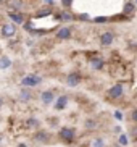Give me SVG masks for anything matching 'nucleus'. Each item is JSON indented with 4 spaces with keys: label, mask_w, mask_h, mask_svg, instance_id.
Instances as JSON below:
<instances>
[{
    "label": "nucleus",
    "mask_w": 137,
    "mask_h": 147,
    "mask_svg": "<svg viewBox=\"0 0 137 147\" xmlns=\"http://www.w3.org/2000/svg\"><path fill=\"white\" fill-rule=\"evenodd\" d=\"M47 3L48 5H53V0H47Z\"/></svg>",
    "instance_id": "obj_28"
},
{
    "label": "nucleus",
    "mask_w": 137,
    "mask_h": 147,
    "mask_svg": "<svg viewBox=\"0 0 137 147\" xmlns=\"http://www.w3.org/2000/svg\"><path fill=\"white\" fill-rule=\"evenodd\" d=\"M94 147H103V139H95L94 141Z\"/></svg>",
    "instance_id": "obj_20"
},
{
    "label": "nucleus",
    "mask_w": 137,
    "mask_h": 147,
    "mask_svg": "<svg viewBox=\"0 0 137 147\" xmlns=\"http://www.w3.org/2000/svg\"><path fill=\"white\" fill-rule=\"evenodd\" d=\"M105 21H107V18L105 16H97L95 18V23H105Z\"/></svg>",
    "instance_id": "obj_21"
},
{
    "label": "nucleus",
    "mask_w": 137,
    "mask_h": 147,
    "mask_svg": "<svg viewBox=\"0 0 137 147\" xmlns=\"http://www.w3.org/2000/svg\"><path fill=\"white\" fill-rule=\"evenodd\" d=\"M24 29L31 31V23H26V24H24Z\"/></svg>",
    "instance_id": "obj_26"
},
{
    "label": "nucleus",
    "mask_w": 137,
    "mask_h": 147,
    "mask_svg": "<svg viewBox=\"0 0 137 147\" xmlns=\"http://www.w3.org/2000/svg\"><path fill=\"white\" fill-rule=\"evenodd\" d=\"M8 16L11 18V20L16 23V24H23V23H24V16H23L21 13H18V11H10Z\"/></svg>",
    "instance_id": "obj_8"
},
{
    "label": "nucleus",
    "mask_w": 137,
    "mask_h": 147,
    "mask_svg": "<svg viewBox=\"0 0 137 147\" xmlns=\"http://www.w3.org/2000/svg\"><path fill=\"white\" fill-rule=\"evenodd\" d=\"M132 120L137 121V110H134V112H132Z\"/></svg>",
    "instance_id": "obj_25"
},
{
    "label": "nucleus",
    "mask_w": 137,
    "mask_h": 147,
    "mask_svg": "<svg viewBox=\"0 0 137 147\" xmlns=\"http://www.w3.org/2000/svg\"><path fill=\"white\" fill-rule=\"evenodd\" d=\"M66 104H68V97H66V95H61V97H58V100H56L55 108L56 110H63V108L66 107Z\"/></svg>",
    "instance_id": "obj_10"
},
{
    "label": "nucleus",
    "mask_w": 137,
    "mask_h": 147,
    "mask_svg": "<svg viewBox=\"0 0 137 147\" xmlns=\"http://www.w3.org/2000/svg\"><path fill=\"white\" fill-rule=\"evenodd\" d=\"M19 99H21L23 102H26V100H29V99H31L29 91H21V94H19Z\"/></svg>",
    "instance_id": "obj_16"
},
{
    "label": "nucleus",
    "mask_w": 137,
    "mask_h": 147,
    "mask_svg": "<svg viewBox=\"0 0 137 147\" xmlns=\"http://www.w3.org/2000/svg\"><path fill=\"white\" fill-rule=\"evenodd\" d=\"M37 125H39V123H37L36 118H29V120L26 121V126H28V128H36Z\"/></svg>",
    "instance_id": "obj_15"
},
{
    "label": "nucleus",
    "mask_w": 137,
    "mask_h": 147,
    "mask_svg": "<svg viewBox=\"0 0 137 147\" xmlns=\"http://www.w3.org/2000/svg\"><path fill=\"white\" fill-rule=\"evenodd\" d=\"M79 82H81V76H79L77 73L68 74V78H66V84H68L69 87H76Z\"/></svg>",
    "instance_id": "obj_5"
},
{
    "label": "nucleus",
    "mask_w": 137,
    "mask_h": 147,
    "mask_svg": "<svg viewBox=\"0 0 137 147\" xmlns=\"http://www.w3.org/2000/svg\"><path fill=\"white\" fill-rule=\"evenodd\" d=\"M40 99H42V102L45 105L52 104V100H53V92H52V91H44L42 95H40Z\"/></svg>",
    "instance_id": "obj_9"
},
{
    "label": "nucleus",
    "mask_w": 137,
    "mask_h": 147,
    "mask_svg": "<svg viewBox=\"0 0 137 147\" xmlns=\"http://www.w3.org/2000/svg\"><path fill=\"white\" fill-rule=\"evenodd\" d=\"M10 65H11V60H10L8 57H2L0 58V69H7Z\"/></svg>",
    "instance_id": "obj_12"
},
{
    "label": "nucleus",
    "mask_w": 137,
    "mask_h": 147,
    "mask_svg": "<svg viewBox=\"0 0 137 147\" xmlns=\"http://www.w3.org/2000/svg\"><path fill=\"white\" fill-rule=\"evenodd\" d=\"M103 65H105V61H103L102 58H97V57H95V58H92V60H90V66H92V68H95V69L103 68Z\"/></svg>",
    "instance_id": "obj_11"
},
{
    "label": "nucleus",
    "mask_w": 137,
    "mask_h": 147,
    "mask_svg": "<svg viewBox=\"0 0 137 147\" xmlns=\"http://www.w3.org/2000/svg\"><path fill=\"white\" fill-rule=\"evenodd\" d=\"M115 147H123V146H115Z\"/></svg>",
    "instance_id": "obj_30"
},
{
    "label": "nucleus",
    "mask_w": 137,
    "mask_h": 147,
    "mask_svg": "<svg viewBox=\"0 0 137 147\" xmlns=\"http://www.w3.org/2000/svg\"><path fill=\"white\" fill-rule=\"evenodd\" d=\"M126 142H128V138H126V136H121V138H120V144H121V146H126Z\"/></svg>",
    "instance_id": "obj_22"
},
{
    "label": "nucleus",
    "mask_w": 137,
    "mask_h": 147,
    "mask_svg": "<svg viewBox=\"0 0 137 147\" xmlns=\"http://www.w3.org/2000/svg\"><path fill=\"white\" fill-rule=\"evenodd\" d=\"M60 138L63 141H66V142H71L74 139V129H71V128H63V129H60Z\"/></svg>",
    "instance_id": "obj_3"
},
{
    "label": "nucleus",
    "mask_w": 137,
    "mask_h": 147,
    "mask_svg": "<svg viewBox=\"0 0 137 147\" xmlns=\"http://www.w3.org/2000/svg\"><path fill=\"white\" fill-rule=\"evenodd\" d=\"M15 32H16L15 23H7V24L2 26V34H3L5 37H11V36H15Z\"/></svg>",
    "instance_id": "obj_2"
},
{
    "label": "nucleus",
    "mask_w": 137,
    "mask_h": 147,
    "mask_svg": "<svg viewBox=\"0 0 137 147\" xmlns=\"http://www.w3.org/2000/svg\"><path fill=\"white\" fill-rule=\"evenodd\" d=\"M56 37H58L60 40L69 39V37H71V29H69V28H60L58 32H56Z\"/></svg>",
    "instance_id": "obj_7"
},
{
    "label": "nucleus",
    "mask_w": 137,
    "mask_h": 147,
    "mask_svg": "<svg viewBox=\"0 0 137 147\" xmlns=\"http://www.w3.org/2000/svg\"><path fill=\"white\" fill-rule=\"evenodd\" d=\"M61 3H63L64 8H69V7L73 5V0H61Z\"/></svg>",
    "instance_id": "obj_19"
},
{
    "label": "nucleus",
    "mask_w": 137,
    "mask_h": 147,
    "mask_svg": "<svg viewBox=\"0 0 137 147\" xmlns=\"http://www.w3.org/2000/svg\"><path fill=\"white\" fill-rule=\"evenodd\" d=\"M18 147H28V146H26V144H19Z\"/></svg>",
    "instance_id": "obj_29"
},
{
    "label": "nucleus",
    "mask_w": 137,
    "mask_h": 147,
    "mask_svg": "<svg viewBox=\"0 0 137 147\" xmlns=\"http://www.w3.org/2000/svg\"><path fill=\"white\" fill-rule=\"evenodd\" d=\"M113 40H115L113 32H103V34L100 36V44H102V45H111Z\"/></svg>",
    "instance_id": "obj_6"
},
{
    "label": "nucleus",
    "mask_w": 137,
    "mask_h": 147,
    "mask_svg": "<svg viewBox=\"0 0 137 147\" xmlns=\"http://www.w3.org/2000/svg\"><path fill=\"white\" fill-rule=\"evenodd\" d=\"M136 2H137V0H136Z\"/></svg>",
    "instance_id": "obj_31"
},
{
    "label": "nucleus",
    "mask_w": 137,
    "mask_h": 147,
    "mask_svg": "<svg viewBox=\"0 0 137 147\" xmlns=\"http://www.w3.org/2000/svg\"><path fill=\"white\" fill-rule=\"evenodd\" d=\"M79 18H81V20H89V16H87L86 13H82V15H81V16H79Z\"/></svg>",
    "instance_id": "obj_27"
},
{
    "label": "nucleus",
    "mask_w": 137,
    "mask_h": 147,
    "mask_svg": "<svg viewBox=\"0 0 137 147\" xmlns=\"http://www.w3.org/2000/svg\"><path fill=\"white\" fill-rule=\"evenodd\" d=\"M132 11H134V3H126L124 13H132Z\"/></svg>",
    "instance_id": "obj_18"
},
{
    "label": "nucleus",
    "mask_w": 137,
    "mask_h": 147,
    "mask_svg": "<svg viewBox=\"0 0 137 147\" xmlns=\"http://www.w3.org/2000/svg\"><path fill=\"white\" fill-rule=\"evenodd\" d=\"M50 13H52L50 8H42V10L37 11V18H44V16H47V15H50Z\"/></svg>",
    "instance_id": "obj_14"
},
{
    "label": "nucleus",
    "mask_w": 137,
    "mask_h": 147,
    "mask_svg": "<svg viewBox=\"0 0 137 147\" xmlns=\"http://www.w3.org/2000/svg\"><path fill=\"white\" fill-rule=\"evenodd\" d=\"M115 117L118 118V120H123V113H121V112H118V110H116V112H115Z\"/></svg>",
    "instance_id": "obj_23"
},
{
    "label": "nucleus",
    "mask_w": 137,
    "mask_h": 147,
    "mask_svg": "<svg viewBox=\"0 0 137 147\" xmlns=\"http://www.w3.org/2000/svg\"><path fill=\"white\" fill-rule=\"evenodd\" d=\"M61 20H64V21H71L73 20V15L71 13H68V11H64V13H61Z\"/></svg>",
    "instance_id": "obj_17"
},
{
    "label": "nucleus",
    "mask_w": 137,
    "mask_h": 147,
    "mask_svg": "<svg viewBox=\"0 0 137 147\" xmlns=\"http://www.w3.org/2000/svg\"><path fill=\"white\" fill-rule=\"evenodd\" d=\"M40 76H37V74H28V76H24V78L21 79V84L26 87H34L37 86V84H40Z\"/></svg>",
    "instance_id": "obj_1"
},
{
    "label": "nucleus",
    "mask_w": 137,
    "mask_h": 147,
    "mask_svg": "<svg viewBox=\"0 0 137 147\" xmlns=\"http://www.w3.org/2000/svg\"><path fill=\"white\" fill-rule=\"evenodd\" d=\"M86 126H87V128H94V126H95V123H94V121H87V123H86Z\"/></svg>",
    "instance_id": "obj_24"
},
{
    "label": "nucleus",
    "mask_w": 137,
    "mask_h": 147,
    "mask_svg": "<svg viewBox=\"0 0 137 147\" xmlns=\"http://www.w3.org/2000/svg\"><path fill=\"white\" fill-rule=\"evenodd\" d=\"M36 139L40 141V142H47L48 139H50V136H48L47 133H37V134H36Z\"/></svg>",
    "instance_id": "obj_13"
},
{
    "label": "nucleus",
    "mask_w": 137,
    "mask_h": 147,
    "mask_svg": "<svg viewBox=\"0 0 137 147\" xmlns=\"http://www.w3.org/2000/svg\"><path fill=\"white\" fill-rule=\"evenodd\" d=\"M108 95H110L111 99H120L121 95H123V86H121V84H115V86L108 91Z\"/></svg>",
    "instance_id": "obj_4"
}]
</instances>
